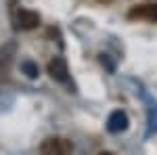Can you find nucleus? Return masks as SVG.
Wrapping results in <instances>:
<instances>
[{
	"instance_id": "obj_3",
	"label": "nucleus",
	"mask_w": 157,
	"mask_h": 155,
	"mask_svg": "<svg viewBox=\"0 0 157 155\" xmlns=\"http://www.w3.org/2000/svg\"><path fill=\"white\" fill-rule=\"evenodd\" d=\"M48 73L52 80L57 82H67L69 80V67H67V61L63 57H55L48 61Z\"/></svg>"
},
{
	"instance_id": "obj_8",
	"label": "nucleus",
	"mask_w": 157,
	"mask_h": 155,
	"mask_svg": "<svg viewBox=\"0 0 157 155\" xmlns=\"http://www.w3.org/2000/svg\"><path fill=\"white\" fill-rule=\"evenodd\" d=\"M98 155H115V153H109V151H103V153H98Z\"/></svg>"
},
{
	"instance_id": "obj_1",
	"label": "nucleus",
	"mask_w": 157,
	"mask_h": 155,
	"mask_svg": "<svg viewBox=\"0 0 157 155\" xmlns=\"http://www.w3.org/2000/svg\"><path fill=\"white\" fill-rule=\"evenodd\" d=\"M73 149L71 141L67 138H61V136H52L46 138L44 143L40 145V153L42 155H69Z\"/></svg>"
},
{
	"instance_id": "obj_4",
	"label": "nucleus",
	"mask_w": 157,
	"mask_h": 155,
	"mask_svg": "<svg viewBox=\"0 0 157 155\" xmlns=\"http://www.w3.org/2000/svg\"><path fill=\"white\" fill-rule=\"evenodd\" d=\"M38 25H40V15L36 11H29V9H19L17 11V27L19 29L29 32V29H36Z\"/></svg>"
},
{
	"instance_id": "obj_2",
	"label": "nucleus",
	"mask_w": 157,
	"mask_h": 155,
	"mask_svg": "<svg viewBox=\"0 0 157 155\" xmlns=\"http://www.w3.org/2000/svg\"><path fill=\"white\" fill-rule=\"evenodd\" d=\"M15 57H17V42L11 40L0 48V80H9Z\"/></svg>"
},
{
	"instance_id": "obj_6",
	"label": "nucleus",
	"mask_w": 157,
	"mask_h": 155,
	"mask_svg": "<svg viewBox=\"0 0 157 155\" xmlns=\"http://www.w3.org/2000/svg\"><path fill=\"white\" fill-rule=\"evenodd\" d=\"M128 128V115L124 113V111H113L107 119V130L109 132H121Z\"/></svg>"
},
{
	"instance_id": "obj_5",
	"label": "nucleus",
	"mask_w": 157,
	"mask_h": 155,
	"mask_svg": "<svg viewBox=\"0 0 157 155\" xmlns=\"http://www.w3.org/2000/svg\"><path fill=\"white\" fill-rule=\"evenodd\" d=\"M130 19H147V21H157V4H140L134 6L128 13Z\"/></svg>"
},
{
	"instance_id": "obj_7",
	"label": "nucleus",
	"mask_w": 157,
	"mask_h": 155,
	"mask_svg": "<svg viewBox=\"0 0 157 155\" xmlns=\"http://www.w3.org/2000/svg\"><path fill=\"white\" fill-rule=\"evenodd\" d=\"M21 72L25 73V76H27V78H32V80H34V78H38V65L36 63H32V61H23V63H21Z\"/></svg>"
}]
</instances>
